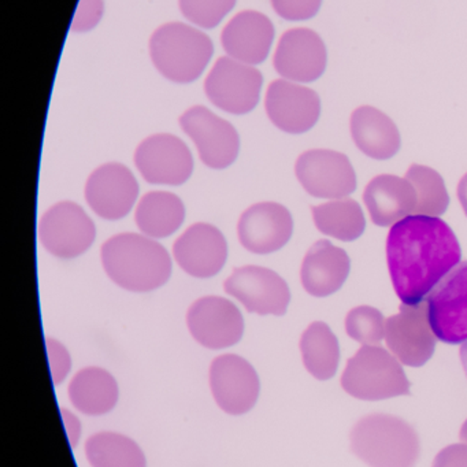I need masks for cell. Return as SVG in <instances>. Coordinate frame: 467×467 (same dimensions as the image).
<instances>
[{"label":"cell","instance_id":"d4e9b609","mask_svg":"<svg viewBox=\"0 0 467 467\" xmlns=\"http://www.w3.org/2000/svg\"><path fill=\"white\" fill-rule=\"evenodd\" d=\"M119 396L116 379L102 368H83L70 381V401L78 411L91 417L110 412L116 407Z\"/></svg>","mask_w":467,"mask_h":467},{"label":"cell","instance_id":"83f0119b","mask_svg":"<svg viewBox=\"0 0 467 467\" xmlns=\"http://www.w3.org/2000/svg\"><path fill=\"white\" fill-rule=\"evenodd\" d=\"M311 213L321 234L341 242H354L365 232V215L359 204L352 199H335L311 207Z\"/></svg>","mask_w":467,"mask_h":467},{"label":"cell","instance_id":"f35d334b","mask_svg":"<svg viewBox=\"0 0 467 467\" xmlns=\"http://www.w3.org/2000/svg\"><path fill=\"white\" fill-rule=\"evenodd\" d=\"M461 360H462V365H463L464 373H466V377H467V341H466V343L462 344Z\"/></svg>","mask_w":467,"mask_h":467},{"label":"cell","instance_id":"9c48e42d","mask_svg":"<svg viewBox=\"0 0 467 467\" xmlns=\"http://www.w3.org/2000/svg\"><path fill=\"white\" fill-rule=\"evenodd\" d=\"M182 130L192 139L199 158L210 169L229 168L240 151V138L231 122L204 106H193L180 117Z\"/></svg>","mask_w":467,"mask_h":467},{"label":"cell","instance_id":"4dcf8cb0","mask_svg":"<svg viewBox=\"0 0 467 467\" xmlns=\"http://www.w3.org/2000/svg\"><path fill=\"white\" fill-rule=\"evenodd\" d=\"M385 321L381 311L370 306L352 308L346 317V330L349 337L363 346H377L385 338Z\"/></svg>","mask_w":467,"mask_h":467},{"label":"cell","instance_id":"836d02e7","mask_svg":"<svg viewBox=\"0 0 467 467\" xmlns=\"http://www.w3.org/2000/svg\"><path fill=\"white\" fill-rule=\"evenodd\" d=\"M46 346H47L54 385L62 384L72 368V358L69 351L58 340L46 338Z\"/></svg>","mask_w":467,"mask_h":467},{"label":"cell","instance_id":"d6a6232c","mask_svg":"<svg viewBox=\"0 0 467 467\" xmlns=\"http://www.w3.org/2000/svg\"><path fill=\"white\" fill-rule=\"evenodd\" d=\"M273 9L286 21H307L316 17L322 0H270Z\"/></svg>","mask_w":467,"mask_h":467},{"label":"cell","instance_id":"2e32d148","mask_svg":"<svg viewBox=\"0 0 467 467\" xmlns=\"http://www.w3.org/2000/svg\"><path fill=\"white\" fill-rule=\"evenodd\" d=\"M327 46L317 32L294 28L280 37L275 48V72L294 83H313L327 70Z\"/></svg>","mask_w":467,"mask_h":467},{"label":"cell","instance_id":"6da1fadb","mask_svg":"<svg viewBox=\"0 0 467 467\" xmlns=\"http://www.w3.org/2000/svg\"><path fill=\"white\" fill-rule=\"evenodd\" d=\"M461 245L445 221L411 214L390 226L387 261L393 288L403 305L425 302L461 264Z\"/></svg>","mask_w":467,"mask_h":467},{"label":"cell","instance_id":"277c9868","mask_svg":"<svg viewBox=\"0 0 467 467\" xmlns=\"http://www.w3.org/2000/svg\"><path fill=\"white\" fill-rule=\"evenodd\" d=\"M150 54L163 78L187 84L201 78L214 54V46L206 34L193 26L169 23L152 35Z\"/></svg>","mask_w":467,"mask_h":467},{"label":"cell","instance_id":"ba28073f","mask_svg":"<svg viewBox=\"0 0 467 467\" xmlns=\"http://www.w3.org/2000/svg\"><path fill=\"white\" fill-rule=\"evenodd\" d=\"M95 236L94 221L73 202L56 204L40 220V242L57 258H78L91 247Z\"/></svg>","mask_w":467,"mask_h":467},{"label":"cell","instance_id":"30bf717a","mask_svg":"<svg viewBox=\"0 0 467 467\" xmlns=\"http://www.w3.org/2000/svg\"><path fill=\"white\" fill-rule=\"evenodd\" d=\"M295 174L314 198L343 199L357 190V174L346 155L332 150H310L297 158Z\"/></svg>","mask_w":467,"mask_h":467},{"label":"cell","instance_id":"ac0fdd59","mask_svg":"<svg viewBox=\"0 0 467 467\" xmlns=\"http://www.w3.org/2000/svg\"><path fill=\"white\" fill-rule=\"evenodd\" d=\"M138 196V182L132 171L121 163H106L87 180V203L105 220L127 217Z\"/></svg>","mask_w":467,"mask_h":467},{"label":"cell","instance_id":"44dd1931","mask_svg":"<svg viewBox=\"0 0 467 467\" xmlns=\"http://www.w3.org/2000/svg\"><path fill=\"white\" fill-rule=\"evenodd\" d=\"M275 40V26L269 17L245 10L234 16L223 31L221 43L231 58L243 64H262Z\"/></svg>","mask_w":467,"mask_h":467},{"label":"cell","instance_id":"5bb4252c","mask_svg":"<svg viewBox=\"0 0 467 467\" xmlns=\"http://www.w3.org/2000/svg\"><path fill=\"white\" fill-rule=\"evenodd\" d=\"M136 168L150 184L182 185L193 171V158L182 139L168 133L150 136L135 152Z\"/></svg>","mask_w":467,"mask_h":467},{"label":"cell","instance_id":"603a6c76","mask_svg":"<svg viewBox=\"0 0 467 467\" xmlns=\"http://www.w3.org/2000/svg\"><path fill=\"white\" fill-rule=\"evenodd\" d=\"M349 265L343 248L336 247L327 240H319L303 259L300 269L303 288L316 297L335 294L346 283Z\"/></svg>","mask_w":467,"mask_h":467},{"label":"cell","instance_id":"d6986e66","mask_svg":"<svg viewBox=\"0 0 467 467\" xmlns=\"http://www.w3.org/2000/svg\"><path fill=\"white\" fill-rule=\"evenodd\" d=\"M294 220L285 206L262 202L248 207L239 220L237 234L245 250L259 255L281 250L291 239Z\"/></svg>","mask_w":467,"mask_h":467},{"label":"cell","instance_id":"484cf974","mask_svg":"<svg viewBox=\"0 0 467 467\" xmlns=\"http://www.w3.org/2000/svg\"><path fill=\"white\" fill-rule=\"evenodd\" d=\"M185 207L179 196L163 191L149 192L139 202L135 220L139 229L152 239H163L179 231Z\"/></svg>","mask_w":467,"mask_h":467},{"label":"cell","instance_id":"ab89813d","mask_svg":"<svg viewBox=\"0 0 467 467\" xmlns=\"http://www.w3.org/2000/svg\"><path fill=\"white\" fill-rule=\"evenodd\" d=\"M461 440L464 444H467V420H464V423L461 428Z\"/></svg>","mask_w":467,"mask_h":467},{"label":"cell","instance_id":"3957f363","mask_svg":"<svg viewBox=\"0 0 467 467\" xmlns=\"http://www.w3.org/2000/svg\"><path fill=\"white\" fill-rule=\"evenodd\" d=\"M351 451L370 467H414L420 437L410 423L388 414L360 418L349 434Z\"/></svg>","mask_w":467,"mask_h":467},{"label":"cell","instance_id":"f546056e","mask_svg":"<svg viewBox=\"0 0 467 467\" xmlns=\"http://www.w3.org/2000/svg\"><path fill=\"white\" fill-rule=\"evenodd\" d=\"M417 192V207L414 214L440 217L447 212L450 204L444 180L433 169L422 165H411L406 173Z\"/></svg>","mask_w":467,"mask_h":467},{"label":"cell","instance_id":"1f68e13d","mask_svg":"<svg viewBox=\"0 0 467 467\" xmlns=\"http://www.w3.org/2000/svg\"><path fill=\"white\" fill-rule=\"evenodd\" d=\"M236 0H180L182 16L204 29L215 28L231 13Z\"/></svg>","mask_w":467,"mask_h":467},{"label":"cell","instance_id":"8fae6325","mask_svg":"<svg viewBox=\"0 0 467 467\" xmlns=\"http://www.w3.org/2000/svg\"><path fill=\"white\" fill-rule=\"evenodd\" d=\"M429 321L437 340L467 341V262L459 264L429 295Z\"/></svg>","mask_w":467,"mask_h":467},{"label":"cell","instance_id":"4316f807","mask_svg":"<svg viewBox=\"0 0 467 467\" xmlns=\"http://www.w3.org/2000/svg\"><path fill=\"white\" fill-rule=\"evenodd\" d=\"M303 363L311 376L327 381L335 376L340 360L337 337L325 322H313L300 338Z\"/></svg>","mask_w":467,"mask_h":467},{"label":"cell","instance_id":"74e56055","mask_svg":"<svg viewBox=\"0 0 467 467\" xmlns=\"http://www.w3.org/2000/svg\"><path fill=\"white\" fill-rule=\"evenodd\" d=\"M458 199L461 202L462 207H463L464 214L467 215V173L459 182Z\"/></svg>","mask_w":467,"mask_h":467},{"label":"cell","instance_id":"8992f818","mask_svg":"<svg viewBox=\"0 0 467 467\" xmlns=\"http://www.w3.org/2000/svg\"><path fill=\"white\" fill-rule=\"evenodd\" d=\"M262 84L264 78L258 69L231 57H223L207 76L204 92L221 110L242 116L258 105Z\"/></svg>","mask_w":467,"mask_h":467},{"label":"cell","instance_id":"f1b7e54d","mask_svg":"<svg viewBox=\"0 0 467 467\" xmlns=\"http://www.w3.org/2000/svg\"><path fill=\"white\" fill-rule=\"evenodd\" d=\"M86 456L92 467H146L138 442L116 431L92 434L86 442Z\"/></svg>","mask_w":467,"mask_h":467},{"label":"cell","instance_id":"9a60e30c","mask_svg":"<svg viewBox=\"0 0 467 467\" xmlns=\"http://www.w3.org/2000/svg\"><path fill=\"white\" fill-rule=\"evenodd\" d=\"M187 325L193 338L210 349L234 346L244 333V321L237 306L220 296L196 300L188 310Z\"/></svg>","mask_w":467,"mask_h":467},{"label":"cell","instance_id":"7a4b0ae2","mask_svg":"<svg viewBox=\"0 0 467 467\" xmlns=\"http://www.w3.org/2000/svg\"><path fill=\"white\" fill-rule=\"evenodd\" d=\"M102 264L111 281L130 292H151L168 283L171 259L150 237L121 234L102 245Z\"/></svg>","mask_w":467,"mask_h":467},{"label":"cell","instance_id":"5b68a950","mask_svg":"<svg viewBox=\"0 0 467 467\" xmlns=\"http://www.w3.org/2000/svg\"><path fill=\"white\" fill-rule=\"evenodd\" d=\"M341 387L352 398L360 400H384L410 395V381L401 363L379 346H362L348 359Z\"/></svg>","mask_w":467,"mask_h":467},{"label":"cell","instance_id":"4fadbf2b","mask_svg":"<svg viewBox=\"0 0 467 467\" xmlns=\"http://www.w3.org/2000/svg\"><path fill=\"white\" fill-rule=\"evenodd\" d=\"M210 388L215 403L229 415H243L256 404L261 392L258 373L244 358L221 355L210 366Z\"/></svg>","mask_w":467,"mask_h":467},{"label":"cell","instance_id":"8d00e7d4","mask_svg":"<svg viewBox=\"0 0 467 467\" xmlns=\"http://www.w3.org/2000/svg\"><path fill=\"white\" fill-rule=\"evenodd\" d=\"M61 414L70 445H72V448H76L78 441H80L81 431H83L80 420L70 410L61 409Z\"/></svg>","mask_w":467,"mask_h":467},{"label":"cell","instance_id":"7c38bea8","mask_svg":"<svg viewBox=\"0 0 467 467\" xmlns=\"http://www.w3.org/2000/svg\"><path fill=\"white\" fill-rule=\"evenodd\" d=\"M225 292L239 300L248 313L284 316L291 302L288 284L273 270L261 266L237 267L223 284Z\"/></svg>","mask_w":467,"mask_h":467},{"label":"cell","instance_id":"d590c367","mask_svg":"<svg viewBox=\"0 0 467 467\" xmlns=\"http://www.w3.org/2000/svg\"><path fill=\"white\" fill-rule=\"evenodd\" d=\"M431 467H467V444H452L437 453Z\"/></svg>","mask_w":467,"mask_h":467},{"label":"cell","instance_id":"ffe728a7","mask_svg":"<svg viewBox=\"0 0 467 467\" xmlns=\"http://www.w3.org/2000/svg\"><path fill=\"white\" fill-rule=\"evenodd\" d=\"M173 255L187 275L196 278L214 277L228 258V243L214 225L193 223L174 243Z\"/></svg>","mask_w":467,"mask_h":467},{"label":"cell","instance_id":"e575fe53","mask_svg":"<svg viewBox=\"0 0 467 467\" xmlns=\"http://www.w3.org/2000/svg\"><path fill=\"white\" fill-rule=\"evenodd\" d=\"M103 9V0H80L78 12L73 18L72 31H91L102 18Z\"/></svg>","mask_w":467,"mask_h":467},{"label":"cell","instance_id":"7402d4cb","mask_svg":"<svg viewBox=\"0 0 467 467\" xmlns=\"http://www.w3.org/2000/svg\"><path fill=\"white\" fill-rule=\"evenodd\" d=\"M366 209L377 226H392L398 221L414 214L417 192L404 177L392 174L374 177L363 193Z\"/></svg>","mask_w":467,"mask_h":467},{"label":"cell","instance_id":"e0dca14e","mask_svg":"<svg viewBox=\"0 0 467 467\" xmlns=\"http://www.w3.org/2000/svg\"><path fill=\"white\" fill-rule=\"evenodd\" d=\"M270 121L284 132L300 135L307 132L318 121L321 99L307 87L289 80H275L270 84L265 99Z\"/></svg>","mask_w":467,"mask_h":467},{"label":"cell","instance_id":"cb8c5ba5","mask_svg":"<svg viewBox=\"0 0 467 467\" xmlns=\"http://www.w3.org/2000/svg\"><path fill=\"white\" fill-rule=\"evenodd\" d=\"M351 136L358 149L373 160H389L400 150V133L395 122L371 106H360L352 113Z\"/></svg>","mask_w":467,"mask_h":467},{"label":"cell","instance_id":"52a82bcc","mask_svg":"<svg viewBox=\"0 0 467 467\" xmlns=\"http://www.w3.org/2000/svg\"><path fill=\"white\" fill-rule=\"evenodd\" d=\"M436 340L426 300L418 305H401L399 313L385 321V343L401 365H425L433 357Z\"/></svg>","mask_w":467,"mask_h":467}]
</instances>
